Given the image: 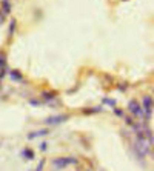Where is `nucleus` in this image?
<instances>
[{
    "instance_id": "obj_1",
    "label": "nucleus",
    "mask_w": 154,
    "mask_h": 171,
    "mask_svg": "<svg viewBox=\"0 0 154 171\" xmlns=\"http://www.w3.org/2000/svg\"><path fill=\"white\" fill-rule=\"evenodd\" d=\"M75 163H79V160H77L75 157H57V159H53V166L57 171L66 168L68 165H75Z\"/></svg>"
},
{
    "instance_id": "obj_2",
    "label": "nucleus",
    "mask_w": 154,
    "mask_h": 171,
    "mask_svg": "<svg viewBox=\"0 0 154 171\" xmlns=\"http://www.w3.org/2000/svg\"><path fill=\"white\" fill-rule=\"evenodd\" d=\"M128 110H130V113H131L134 117H143L142 105H140L136 99H133V100H130V102H128Z\"/></svg>"
},
{
    "instance_id": "obj_3",
    "label": "nucleus",
    "mask_w": 154,
    "mask_h": 171,
    "mask_svg": "<svg viewBox=\"0 0 154 171\" xmlns=\"http://www.w3.org/2000/svg\"><path fill=\"white\" fill-rule=\"evenodd\" d=\"M69 119H71L69 114L51 116V117H48V119L45 120V123H46V125H59V123H63V122H66V120H69Z\"/></svg>"
},
{
    "instance_id": "obj_4",
    "label": "nucleus",
    "mask_w": 154,
    "mask_h": 171,
    "mask_svg": "<svg viewBox=\"0 0 154 171\" xmlns=\"http://www.w3.org/2000/svg\"><path fill=\"white\" fill-rule=\"evenodd\" d=\"M50 134V130H38V131H34V133H29L28 134V140H32V139H37V137H45Z\"/></svg>"
},
{
    "instance_id": "obj_5",
    "label": "nucleus",
    "mask_w": 154,
    "mask_h": 171,
    "mask_svg": "<svg viewBox=\"0 0 154 171\" xmlns=\"http://www.w3.org/2000/svg\"><path fill=\"white\" fill-rule=\"evenodd\" d=\"M22 156L25 157V160H32V159H34V151H32L31 148H25V150L22 151Z\"/></svg>"
},
{
    "instance_id": "obj_6",
    "label": "nucleus",
    "mask_w": 154,
    "mask_h": 171,
    "mask_svg": "<svg viewBox=\"0 0 154 171\" xmlns=\"http://www.w3.org/2000/svg\"><path fill=\"white\" fill-rule=\"evenodd\" d=\"M9 76H11V79L16 80V82H22V80H23V76H22L19 71H9Z\"/></svg>"
},
{
    "instance_id": "obj_7",
    "label": "nucleus",
    "mask_w": 154,
    "mask_h": 171,
    "mask_svg": "<svg viewBox=\"0 0 154 171\" xmlns=\"http://www.w3.org/2000/svg\"><path fill=\"white\" fill-rule=\"evenodd\" d=\"M16 23H17V22H16L14 19H11V22H9V31H8L9 37H13V35H14V31H16V26H17Z\"/></svg>"
},
{
    "instance_id": "obj_8",
    "label": "nucleus",
    "mask_w": 154,
    "mask_h": 171,
    "mask_svg": "<svg viewBox=\"0 0 154 171\" xmlns=\"http://www.w3.org/2000/svg\"><path fill=\"white\" fill-rule=\"evenodd\" d=\"M3 11H5V14H9L11 13V3H9V0H3Z\"/></svg>"
},
{
    "instance_id": "obj_9",
    "label": "nucleus",
    "mask_w": 154,
    "mask_h": 171,
    "mask_svg": "<svg viewBox=\"0 0 154 171\" xmlns=\"http://www.w3.org/2000/svg\"><path fill=\"white\" fill-rule=\"evenodd\" d=\"M112 111H114V114L117 116V117H123V116H125V114H123V111H122L120 108H114Z\"/></svg>"
},
{
    "instance_id": "obj_10",
    "label": "nucleus",
    "mask_w": 154,
    "mask_h": 171,
    "mask_svg": "<svg viewBox=\"0 0 154 171\" xmlns=\"http://www.w3.org/2000/svg\"><path fill=\"white\" fill-rule=\"evenodd\" d=\"M103 103H106V105H109V106H116V100H112V99H103Z\"/></svg>"
},
{
    "instance_id": "obj_11",
    "label": "nucleus",
    "mask_w": 154,
    "mask_h": 171,
    "mask_svg": "<svg viewBox=\"0 0 154 171\" xmlns=\"http://www.w3.org/2000/svg\"><path fill=\"white\" fill-rule=\"evenodd\" d=\"M45 162H46V160H45V159H42V160H40V163H38V165H37L35 171H43V166H45Z\"/></svg>"
},
{
    "instance_id": "obj_12",
    "label": "nucleus",
    "mask_w": 154,
    "mask_h": 171,
    "mask_svg": "<svg viewBox=\"0 0 154 171\" xmlns=\"http://www.w3.org/2000/svg\"><path fill=\"white\" fill-rule=\"evenodd\" d=\"M5 66H6V57L0 56V68H5Z\"/></svg>"
},
{
    "instance_id": "obj_13",
    "label": "nucleus",
    "mask_w": 154,
    "mask_h": 171,
    "mask_svg": "<svg viewBox=\"0 0 154 171\" xmlns=\"http://www.w3.org/2000/svg\"><path fill=\"white\" fill-rule=\"evenodd\" d=\"M125 122H127V125H130V126H131V125L134 123V120H133V119H131L130 116H125Z\"/></svg>"
},
{
    "instance_id": "obj_14",
    "label": "nucleus",
    "mask_w": 154,
    "mask_h": 171,
    "mask_svg": "<svg viewBox=\"0 0 154 171\" xmlns=\"http://www.w3.org/2000/svg\"><path fill=\"white\" fill-rule=\"evenodd\" d=\"M38 148H40V151H46L48 150V143L43 142V143H40V147H38Z\"/></svg>"
},
{
    "instance_id": "obj_15",
    "label": "nucleus",
    "mask_w": 154,
    "mask_h": 171,
    "mask_svg": "<svg viewBox=\"0 0 154 171\" xmlns=\"http://www.w3.org/2000/svg\"><path fill=\"white\" fill-rule=\"evenodd\" d=\"M0 90H2V87H0Z\"/></svg>"
},
{
    "instance_id": "obj_16",
    "label": "nucleus",
    "mask_w": 154,
    "mask_h": 171,
    "mask_svg": "<svg viewBox=\"0 0 154 171\" xmlns=\"http://www.w3.org/2000/svg\"><path fill=\"white\" fill-rule=\"evenodd\" d=\"M88 171H90V169H88Z\"/></svg>"
}]
</instances>
